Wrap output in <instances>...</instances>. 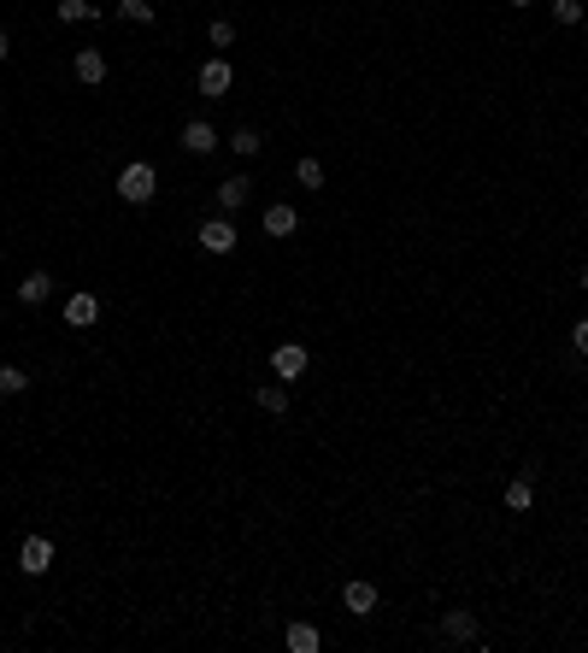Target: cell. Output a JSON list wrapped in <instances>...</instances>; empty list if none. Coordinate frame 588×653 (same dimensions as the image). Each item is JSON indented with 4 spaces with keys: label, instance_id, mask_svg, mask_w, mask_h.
<instances>
[{
    "label": "cell",
    "instance_id": "cell-1",
    "mask_svg": "<svg viewBox=\"0 0 588 653\" xmlns=\"http://www.w3.org/2000/svg\"><path fill=\"white\" fill-rule=\"evenodd\" d=\"M112 195H118V207H130V212L154 207V200L165 195V182H159V159H147V154L124 159V166L112 171Z\"/></svg>",
    "mask_w": 588,
    "mask_h": 653
},
{
    "label": "cell",
    "instance_id": "cell-2",
    "mask_svg": "<svg viewBox=\"0 0 588 653\" xmlns=\"http://www.w3.org/2000/svg\"><path fill=\"white\" fill-rule=\"evenodd\" d=\"M435 642L441 647H482V612L471 601H448L435 612Z\"/></svg>",
    "mask_w": 588,
    "mask_h": 653
},
{
    "label": "cell",
    "instance_id": "cell-3",
    "mask_svg": "<svg viewBox=\"0 0 588 653\" xmlns=\"http://www.w3.org/2000/svg\"><path fill=\"white\" fill-rule=\"evenodd\" d=\"M335 606H342L347 624H371L376 612H383V583L353 571V577H342V588H335Z\"/></svg>",
    "mask_w": 588,
    "mask_h": 653
},
{
    "label": "cell",
    "instance_id": "cell-4",
    "mask_svg": "<svg viewBox=\"0 0 588 653\" xmlns=\"http://www.w3.org/2000/svg\"><path fill=\"white\" fill-rule=\"evenodd\" d=\"M53 565H59V542L48 536V530H24V536H18V547H12V571H18L24 583H41Z\"/></svg>",
    "mask_w": 588,
    "mask_h": 653
},
{
    "label": "cell",
    "instance_id": "cell-5",
    "mask_svg": "<svg viewBox=\"0 0 588 653\" xmlns=\"http://www.w3.org/2000/svg\"><path fill=\"white\" fill-rule=\"evenodd\" d=\"M265 372L277 377V383H288V389H301V383L312 377V348H306L301 336L271 342V348H265Z\"/></svg>",
    "mask_w": 588,
    "mask_h": 653
},
{
    "label": "cell",
    "instance_id": "cell-6",
    "mask_svg": "<svg viewBox=\"0 0 588 653\" xmlns=\"http://www.w3.org/2000/svg\"><path fill=\"white\" fill-rule=\"evenodd\" d=\"M188 236H195V248L206 259H229V254L242 248V230H236V218H229V212H206Z\"/></svg>",
    "mask_w": 588,
    "mask_h": 653
},
{
    "label": "cell",
    "instance_id": "cell-7",
    "mask_svg": "<svg viewBox=\"0 0 588 653\" xmlns=\"http://www.w3.org/2000/svg\"><path fill=\"white\" fill-rule=\"evenodd\" d=\"M71 83L77 89H107L112 83V53H107V42L71 48Z\"/></svg>",
    "mask_w": 588,
    "mask_h": 653
},
{
    "label": "cell",
    "instance_id": "cell-8",
    "mask_svg": "<svg viewBox=\"0 0 588 653\" xmlns=\"http://www.w3.org/2000/svg\"><path fill=\"white\" fill-rule=\"evenodd\" d=\"M536 501H541V483L530 472H512L500 483V513L507 518H536Z\"/></svg>",
    "mask_w": 588,
    "mask_h": 653
},
{
    "label": "cell",
    "instance_id": "cell-9",
    "mask_svg": "<svg viewBox=\"0 0 588 653\" xmlns=\"http://www.w3.org/2000/svg\"><path fill=\"white\" fill-rule=\"evenodd\" d=\"M53 295H59V277H53V265H30V271L12 283V300L24 306V313H36V306H48Z\"/></svg>",
    "mask_w": 588,
    "mask_h": 653
},
{
    "label": "cell",
    "instance_id": "cell-10",
    "mask_svg": "<svg viewBox=\"0 0 588 653\" xmlns=\"http://www.w3.org/2000/svg\"><path fill=\"white\" fill-rule=\"evenodd\" d=\"M229 89H236V66H229L224 53L200 59V66H195V95L200 100H229Z\"/></svg>",
    "mask_w": 588,
    "mask_h": 653
},
{
    "label": "cell",
    "instance_id": "cell-11",
    "mask_svg": "<svg viewBox=\"0 0 588 653\" xmlns=\"http://www.w3.org/2000/svg\"><path fill=\"white\" fill-rule=\"evenodd\" d=\"M100 313H107V306H100V295H95V289H71V295H66V306H59V324H66V330H95Z\"/></svg>",
    "mask_w": 588,
    "mask_h": 653
},
{
    "label": "cell",
    "instance_id": "cell-12",
    "mask_svg": "<svg viewBox=\"0 0 588 653\" xmlns=\"http://www.w3.org/2000/svg\"><path fill=\"white\" fill-rule=\"evenodd\" d=\"M177 148H183L188 159H200V166H206V159H213V154L224 148V136H218L213 125H206V118H188V125L177 130Z\"/></svg>",
    "mask_w": 588,
    "mask_h": 653
},
{
    "label": "cell",
    "instance_id": "cell-13",
    "mask_svg": "<svg viewBox=\"0 0 588 653\" xmlns=\"http://www.w3.org/2000/svg\"><path fill=\"white\" fill-rule=\"evenodd\" d=\"M254 195H259V182L247 177V171H236V177L213 182V207H218V212H229V218H236V212H242V207H247V200H254Z\"/></svg>",
    "mask_w": 588,
    "mask_h": 653
},
{
    "label": "cell",
    "instance_id": "cell-14",
    "mask_svg": "<svg viewBox=\"0 0 588 653\" xmlns=\"http://www.w3.org/2000/svg\"><path fill=\"white\" fill-rule=\"evenodd\" d=\"M259 230L271 241H294L301 236V207H294V200H271V207L259 212Z\"/></svg>",
    "mask_w": 588,
    "mask_h": 653
},
{
    "label": "cell",
    "instance_id": "cell-15",
    "mask_svg": "<svg viewBox=\"0 0 588 653\" xmlns=\"http://www.w3.org/2000/svg\"><path fill=\"white\" fill-rule=\"evenodd\" d=\"M247 400H254L259 418H288V413H294V389H288V383H277V377H271V383H254V395H247Z\"/></svg>",
    "mask_w": 588,
    "mask_h": 653
},
{
    "label": "cell",
    "instance_id": "cell-16",
    "mask_svg": "<svg viewBox=\"0 0 588 653\" xmlns=\"http://www.w3.org/2000/svg\"><path fill=\"white\" fill-rule=\"evenodd\" d=\"M283 647L288 653H324V624L318 619H288L283 624Z\"/></svg>",
    "mask_w": 588,
    "mask_h": 653
},
{
    "label": "cell",
    "instance_id": "cell-17",
    "mask_svg": "<svg viewBox=\"0 0 588 653\" xmlns=\"http://www.w3.org/2000/svg\"><path fill=\"white\" fill-rule=\"evenodd\" d=\"M112 7H100V0H53V18L59 24H107Z\"/></svg>",
    "mask_w": 588,
    "mask_h": 653
},
{
    "label": "cell",
    "instance_id": "cell-18",
    "mask_svg": "<svg viewBox=\"0 0 588 653\" xmlns=\"http://www.w3.org/2000/svg\"><path fill=\"white\" fill-rule=\"evenodd\" d=\"M30 389H36L30 365H18V359H0V400H24Z\"/></svg>",
    "mask_w": 588,
    "mask_h": 653
},
{
    "label": "cell",
    "instance_id": "cell-19",
    "mask_svg": "<svg viewBox=\"0 0 588 653\" xmlns=\"http://www.w3.org/2000/svg\"><path fill=\"white\" fill-rule=\"evenodd\" d=\"M224 148H229V154H236V159H242V166H254V159L265 154V136H259L254 125H236V130H229V136H224Z\"/></svg>",
    "mask_w": 588,
    "mask_h": 653
},
{
    "label": "cell",
    "instance_id": "cell-20",
    "mask_svg": "<svg viewBox=\"0 0 588 653\" xmlns=\"http://www.w3.org/2000/svg\"><path fill=\"white\" fill-rule=\"evenodd\" d=\"M112 18H118V24H136V30H154L159 7H154V0H112Z\"/></svg>",
    "mask_w": 588,
    "mask_h": 653
},
{
    "label": "cell",
    "instance_id": "cell-21",
    "mask_svg": "<svg viewBox=\"0 0 588 653\" xmlns=\"http://www.w3.org/2000/svg\"><path fill=\"white\" fill-rule=\"evenodd\" d=\"M294 182H301L306 195H324V189H330V171H324V159H318V154H301V159H294Z\"/></svg>",
    "mask_w": 588,
    "mask_h": 653
},
{
    "label": "cell",
    "instance_id": "cell-22",
    "mask_svg": "<svg viewBox=\"0 0 588 653\" xmlns=\"http://www.w3.org/2000/svg\"><path fill=\"white\" fill-rule=\"evenodd\" d=\"M553 30H582L588 24V0H548Z\"/></svg>",
    "mask_w": 588,
    "mask_h": 653
},
{
    "label": "cell",
    "instance_id": "cell-23",
    "mask_svg": "<svg viewBox=\"0 0 588 653\" xmlns=\"http://www.w3.org/2000/svg\"><path fill=\"white\" fill-rule=\"evenodd\" d=\"M236 36H242V30H236V18H213V24H206V48L229 59V53H236Z\"/></svg>",
    "mask_w": 588,
    "mask_h": 653
},
{
    "label": "cell",
    "instance_id": "cell-24",
    "mask_svg": "<svg viewBox=\"0 0 588 653\" xmlns=\"http://www.w3.org/2000/svg\"><path fill=\"white\" fill-rule=\"evenodd\" d=\"M565 342H571V354L588 359V318H571V330H565Z\"/></svg>",
    "mask_w": 588,
    "mask_h": 653
},
{
    "label": "cell",
    "instance_id": "cell-25",
    "mask_svg": "<svg viewBox=\"0 0 588 653\" xmlns=\"http://www.w3.org/2000/svg\"><path fill=\"white\" fill-rule=\"evenodd\" d=\"M12 53H18V42H12V30L0 24V66H12Z\"/></svg>",
    "mask_w": 588,
    "mask_h": 653
},
{
    "label": "cell",
    "instance_id": "cell-26",
    "mask_svg": "<svg viewBox=\"0 0 588 653\" xmlns=\"http://www.w3.org/2000/svg\"><path fill=\"white\" fill-rule=\"evenodd\" d=\"M577 295H582V300H588V259H582V265H577Z\"/></svg>",
    "mask_w": 588,
    "mask_h": 653
},
{
    "label": "cell",
    "instance_id": "cell-27",
    "mask_svg": "<svg viewBox=\"0 0 588 653\" xmlns=\"http://www.w3.org/2000/svg\"><path fill=\"white\" fill-rule=\"evenodd\" d=\"M507 7H512V12H536V7H541V0H507Z\"/></svg>",
    "mask_w": 588,
    "mask_h": 653
}]
</instances>
